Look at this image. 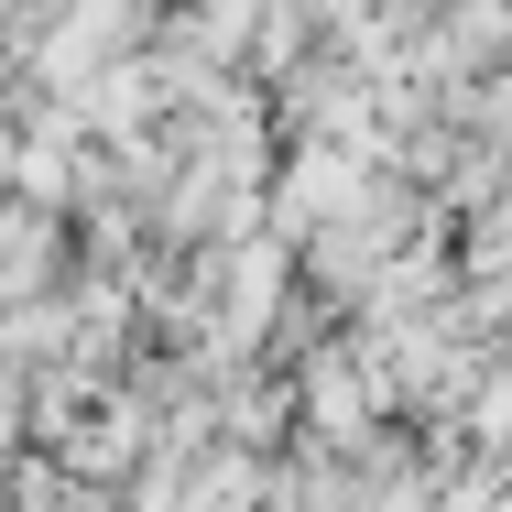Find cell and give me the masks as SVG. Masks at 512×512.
<instances>
[{
	"mask_svg": "<svg viewBox=\"0 0 512 512\" xmlns=\"http://www.w3.org/2000/svg\"><path fill=\"white\" fill-rule=\"evenodd\" d=\"M382 414H393V404H382L371 360H360L349 338H316V349H306V371H295V436L349 458V447H371V436H382Z\"/></svg>",
	"mask_w": 512,
	"mask_h": 512,
	"instance_id": "obj_1",
	"label": "cell"
},
{
	"mask_svg": "<svg viewBox=\"0 0 512 512\" xmlns=\"http://www.w3.org/2000/svg\"><path fill=\"white\" fill-rule=\"evenodd\" d=\"M360 186H371V153H349V142H295V164H262V229L306 240L316 218H338Z\"/></svg>",
	"mask_w": 512,
	"mask_h": 512,
	"instance_id": "obj_2",
	"label": "cell"
},
{
	"mask_svg": "<svg viewBox=\"0 0 512 512\" xmlns=\"http://www.w3.org/2000/svg\"><path fill=\"white\" fill-rule=\"evenodd\" d=\"M142 425H153L142 404H99V393H88V404L55 425V447H66V480H131V458H142Z\"/></svg>",
	"mask_w": 512,
	"mask_h": 512,
	"instance_id": "obj_3",
	"label": "cell"
}]
</instances>
